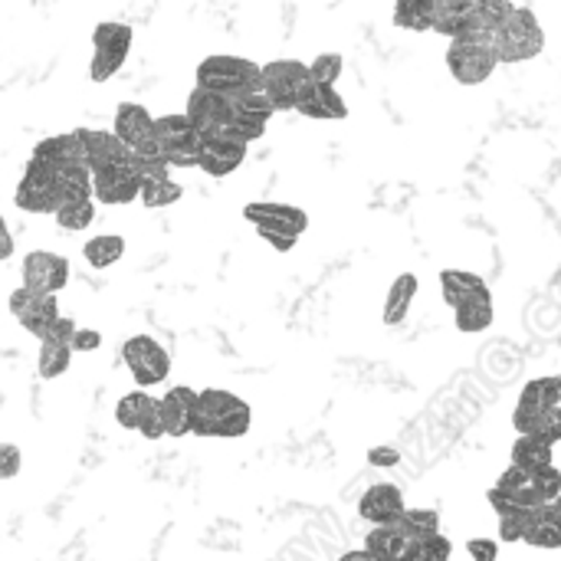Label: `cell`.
Returning <instances> with one entry per match:
<instances>
[{
    "instance_id": "cell-1",
    "label": "cell",
    "mask_w": 561,
    "mask_h": 561,
    "mask_svg": "<svg viewBox=\"0 0 561 561\" xmlns=\"http://www.w3.org/2000/svg\"><path fill=\"white\" fill-rule=\"evenodd\" d=\"M253 427V411L243 398L224 388H207L197 391V408H194V431L197 437H224L237 440L250 434Z\"/></svg>"
},
{
    "instance_id": "cell-2",
    "label": "cell",
    "mask_w": 561,
    "mask_h": 561,
    "mask_svg": "<svg viewBox=\"0 0 561 561\" xmlns=\"http://www.w3.org/2000/svg\"><path fill=\"white\" fill-rule=\"evenodd\" d=\"M263 85V66H256L247 56H233V53H214L197 66V89L237 99L250 89Z\"/></svg>"
},
{
    "instance_id": "cell-3",
    "label": "cell",
    "mask_w": 561,
    "mask_h": 561,
    "mask_svg": "<svg viewBox=\"0 0 561 561\" xmlns=\"http://www.w3.org/2000/svg\"><path fill=\"white\" fill-rule=\"evenodd\" d=\"M500 62H526L546 49V30L529 7H513L506 23L493 36Z\"/></svg>"
},
{
    "instance_id": "cell-4",
    "label": "cell",
    "mask_w": 561,
    "mask_h": 561,
    "mask_svg": "<svg viewBox=\"0 0 561 561\" xmlns=\"http://www.w3.org/2000/svg\"><path fill=\"white\" fill-rule=\"evenodd\" d=\"M13 204L26 214H53L66 204L62 197V181H59V171L43 164V161H26L23 174H20V184H16V194H13Z\"/></svg>"
},
{
    "instance_id": "cell-5",
    "label": "cell",
    "mask_w": 561,
    "mask_h": 561,
    "mask_svg": "<svg viewBox=\"0 0 561 561\" xmlns=\"http://www.w3.org/2000/svg\"><path fill=\"white\" fill-rule=\"evenodd\" d=\"M154 145H158V154L171 168H197L204 138L184 112H171V115L154 118Z\"/></svg>"
},
{
    "instance_id": "cell-6",
    "label": "cell",
    "mask_w": 561,
    "mask_h": 561,
    "mask_svg": "<svg viewBox=\"0 0 561 561\" xmlns=\"http://www.w3.org/2000/svg\"><path fill=\"white\" fill-rule=\"evenodd\" d=\"M135 43V33L128 23L105 20L92 30V62H89V79L92 82H108L128 59Z\"/></svg>"
},
{
    "instance_id": "cell-7",
    "label": "cell",
    "mask_w": 561,
    "mask_h": 561,
    "mask_svg": "<svg viewBox=\"0 0 561 561\" xmlns=\"http://www.w3.org/2000/svg\"><path fill=\"white\" fill-rule=\"evenodd\" d=\"M500 66L493 39H454L447 46V69L460 85L486 82Z\"/></svg>"
},
{
    "instance_id": "cell-8",
    "label": "cell",
    "mask_w": 561,
    "mask_h": 561,
    "mask_svg": "<svg viewBox=\"0 0 561 561\" xmlns=\"http://www.w3.org/2000/svg\"><path fill=\"white\" fill-rule=\"evenodd\" d=\"M312 89V76H309V62L299 59H273L263 66V92L273 99L276 112L283 108H296Z\"/></svg>"
},
{
    "instance_id": "cell-9",
    "label": "cell",
    "mask_w": 561,
    "mask_h": 561,
    "mask_svg": "<svg viewBox=\"0 0 561 561\" xmlns=\"http://www.w3.org/2000/svg\"><path fill=\"white\" fill-rule=\"evenodd\" d=\"M122 358L138 388H154L171 375V355L154 335H131L122 345Z\"/></svg>"
},
{
    "instance_id": "cell-10",
    "label": "cell",
    "mask_w": 561,
    "mask_h": 561,
    "mask_svg": "<svg viewBox=\"0 0 561 561\" xmlns=\"http://www.w3.org/2000/svg\"><path fill=\"white\" fill-rule=\"evenodd\" d=\"M184 115L201 131V138H214V135H224V131L233 128L237 108H233V102L227 95H217V92H207V89L194 85L191 95H187Z\"/></svg>"
},
{
    "instance_id": "cell-11",
    "label": "cell",
    "mask_w": 561,
    "mask_h": 561,
    "mask_svg": "<svg viewBox=\"0 0 561 561\" xmlns=\"http://www.w3.org/2000/svg\"><path fill=\"white\" fill-rule=\"evenodd\" d=\"M7 306H10V316H13L30 335H36L39 342H43V339L53 332V325L62 319V316H59L56 296H39V293H33V289H26V286L13 289Z\"/></svg>"
},
{
    "instance_id": "cell-12",
    "label": "cell",
    "mask_w": 561,
    "mask_h": 561,
    "mask_svg": "<svg viewBox=\"0 0 561 561\" xmlns=\"http://www.w3.org/2000/svg\"><path fill=\"white\" fill-rule=\"evenodd\" d=\"M115 138L131 151V154H158L154 145V115L138 105V102H122L115 108V122H112Z\"/></svg>"
},
{
    "instance_id": "cell-13",
    "label": "cell",
    "mask_w": 561,
    "mask_h": 561,
    "mask_svg": "<svg viewBox=\"0 0 561 561\" xmlns=\"http://www.w3.org/2000/svg\"><path fill=\"white\" fill-rule=\"evenodd\" d=\"M243 217L256 227V230H273V233H286L293 240H299L309 230V214L296 204H276V201H253L243 207Z\"/></svg>"
},
{
    "instance_id": "cell-14",
    "label": "cell",
    "mask_w": 561,
    "mask_h": 561,
    "mask_svg": "<svg viewBox=\"0 0 561 561\" xmlns=\"http://www.w3.org/2000/svg\"><path fill=\"white\" fill-rule=\"evenodd\" d=\"M115 421L125 431H138L145 440H161L164 437V421H161V401L145 394V391H131L115 404Z\"/></svg>"
},
{
    "instance_id": "cell-15",
    "label": "cell",
    "mask_w": 561,
    "mask_h": 561,
    "mask_svg": "<svg viewBox=\"0 0 561 561\" xmlns=\"http://www.w3.org/2000/svg\"><path fill=\"white\" fill-rule=\"evenodd\" d=\"M141 184L145 181L138 178L135 164L125 161V164H115V168L92 174V201L108 204V207H122V204H131L141 197Z\"/></svg>"
},
{
    "instance_id": "cell-16",
    "label": "cell",
    "mask_w": 561,
    "mask_h": 561,
    "mask_svg": "<svg viewBox=\"0 0 561 561\" xmlns=\"http://www.w3.org/2000/svg\"><path fill=\"white\" fill-rule=\"evenodd\" d=\"M69 283V260L49 250H33L23 256V286L39 296H56Z\"/></svg>"
},
{
    "instance_id": "cell-17",
    "label": "cell",
    "mask_w": 561,
    "mask_h": 561,
    "mask_svg": "<svg viewBox=\"0 0 561 561\" xmlns=\"http://www.w3.org/2000/svg\"><path fill=\"white\" fill-rule=\"evenodd\" d=\"M72 339H76V322L72 319H59L53 325V332L39 342V358H36V368H39V378H59L69 371L72 365Z\"/></svg>"
},
{
    "instance_id": "cell-18",
    "label": "cell",
    "mask_w": 561,
    "mask_h": 561,
    "mask_svg": "<svg viewBox=\"0 0 561 561\" xmlns=\"http://www.w3.org/2000/svg\"><path fill=\"white\" fill-rule=\"evenodd\" d=\"M408 513L404 506V493L394 483H375L365 490V496L358 500V516L365 523L378 526H398V519Z\"/></svg>"
},
{
    "instance_id": "cell-19",
    "label": "cell",
    "mask_w": 561,
    "mask_h": 561,
    "mask_svg": "<svg viewBox=\"0 0 561 561\" xmlns=\"http://www.w3.org/2000/svg\"><path fill=\"white\" fill-rule=\"evenodd\" d=\"M30 158H33V161H43V164H49V168H56V171H62V168H89V164H85L82 128L62 131V135H49V138L36 141V148H33Z\"/></svg>"
},
{
    "instance_id": "cell-20",
    "label": "cell",
    "mask_w": 561,
    "mask_h": 561,
    "mask_svg": "<svg viewBox=\"0 0 561 561\" xmlns=\"http://www.w3.org/2000/svg\"><path fill=\"white\" fill-rule=\"evenodd\" d=\"M247 148L243 141L230 138V135H214V138H204L201 145V154H197V168L210 178H227L233 174L243 161H247Z\"/></svg>"
},
{
    "instance_id": "cell-21",
    "label": "cell",
    "mask_w": 561,
    "mask_h": 561,
    "mask_svg": "<svg viewBox=\"0 0 561 561\" xmlns=\"http://www.w3.org/2000/svg\"><path fill=\"white\" fill-rule=\"evenodd\" d=\"M161 401V421H164V437H187L194 431V408H197V391L178 385L171 388Z\"/></svg>"
},
{
    "instance_id": "cell-22",
    "label": "cell",
    "mask_w": 561,
    "mask_h": 561,
    "mask_svg": "<svg viewBox=\"0 0 561 561\" xmlns=\"http://www.w3.org/2000/svg\"><path fill=\"white\" fill-rule=\"evenodd\" d=\"M82 141H85V164L89 171H105L115 164L131 161V151L115 138V131H99V128H82Z\"/></svg>"
},
{
    "instance_id": "cell-23",
    "label": "cell",
    "mask_w": 561,
    "mask_h": 561,
    "mask_svg": "<svg viewBox=\"0 0 561 561\" xmlns=\"http://www.w3.org/2000/svg\"><path fill=\"white\" fill-rule=\"evenodd\" d=\"M440 296L444 302L457 312L460 306L473 302V299H490V286L483 276L477 273H467V270H444L440 273Z\"/></svg>"
},
{
    "instance_id": "cell-24",
    "label": "cell",
    "mask_w": 561,
    "mask_h": 561,
    "mask_svg": "<svg viewBox=\"0 0 561 561\" xmlns=\"http://www.w3.org/2000/svg\"><path fill=\"white\" fill-rule=\"evenodd\" d=\"M496 490H500V493H503L516 510H526V513H536V510L549 506V503L539 496V490H536L533 477H529V473H523V470H519V467H513V463L500 473Z\"/></svg>"
},
{
    "instance_id": "cell-25",
    "label": "cell",
    "mask_w": 561,
    "mask_h": 561,
    "mask_svg": "<svg viewBox=\"0 0 561 561\" xmlns=\"http://www.w3.org/2000/svg\"><path fill=\"white\" fill-rule=\"evenodd\" d=\"M296 112L306 115V118H319V122H342V118H348V105L339 95V89H325V85H316V82H312L309 95L296 105Z\"/></svg>"
},
{
    "instance_id": "cell-26",
    "label": "cell",
    "mask_w": 561,
    "mask_h": 561,
    "mask_svg": "<svg viewBox=\"0 0 561 561\" xmlns=\"http://www.w3.org/2000/svg\"><path fill=\"white\" fill-rule=\"evenodd\" d=\"M417 289H421V279H417L414 273H401V276L391 283L388 299H385V312H381L385 325H401V322L408 319V312H411V306H414Z\"/></svg>"
},
{
    "instance_id": "cell-27",
    "label": "cell",
    "mask_w": 561,
    "mask_h": 561,
    "mask_svg": "<svg viewBox=\"0 0 561 561\" xmlns=\"http://www.w3.org/2000/svg\"><path fill=\"white\" fill-rule=\"evenodd\" d=\"M513 467H519L523 473H542L549 467H556V447L546 444L542 437H516L513 444Z\"/></svg>"
},
{
    "instance_id": "cell-28",
    "label": "cell",
    "mask_w": 561,
    "mask_h": 561,
    "mask_svg": "<svg viewBox=\"0 0 561 561\" xmlns=\"http://www.w3.org/2000/svg\"><path fill=\"white\" fill-rule=\"evenodd\" d=\"M523 542L533 546V549H546V552L561 549V516L552 503L533 513V526H529Z\"/></svg>"
},
{
    "instance_id": "cell-29",
    "label": "cell",
    "mask_w": 561,
    "mask_h": 561,
    "mask_svg": "<svg viewBox=\"0 0 561 561\" xmlns=\"http://www.w3.org/2000/svg\"><path fill=\"white\" fill-rule=\"evenodd\" d=\"M519 404L533 408V411L561 408V375H546V378L526 381V388L519 391Z\"/></svg>"
},
{
    "instance_id": "cell-30",
    "label": "cell",
    "mask_w": 561,
    "mask_h": 561,
    "mask_svg": "<svg viewBox=\"0 0 561 561\" xmlns=\"http://www.w3.org/2000/svg\"><path fill=\"white\" fill-rule=\"evenodd\" d=\"M408 546H411V542L401 536L398 526H378V529H371L368 539H365V552L378 561H398L404 556Z\"/></svg>"
},
{
    "instance_id": "cell-31",
    "label": "cell",
    "mask_w": 561,
    "mask_h": 561,
    "mask_svg": "<svg viewBox=\"0 0 561 561\" xmlns=\"http://www.w3.org/2000/svg\"><path fill=\"white\" fill-rule=\"evenodd\" d=\"M82 256H85V263H89V266H95V270H108V266H115V263L125 256V240H122L118 233L92 237V240H85Z\"/></svg>"
},
{
    "instance_id": "cell-32",
    "label": "cell",
    "mask_w": 561,
    "mask_h": 561,
    "mask_svg": "<svg viewBox=\"0 0 561 561\" xmlns=\"http://www.w3.org/2000/svg\"><path fill=\"white\" fill-rule=\"evenodd\" d=\"M398 529L408 542H427L440 536V513L437 510H408L398 519Z\"/></svg>"
},
{
    "instance_id": "cell-33",
    "label": "cell",
    "mask_w": 561,
    "mask_h": 561,
    "mask_svg": "<svg viewBox=\"0 0 561 561\" xmlns=\"http://www.w3.org/2000/svg\"><path fill=\"white\" fill-rule=\"evenodd\" d=\"M454 322L463 335H477V332H486L493 322H496V309H493V296L490 299H473L467 306H460L454 312Z\"/></svg>"
},
{
    "instance_id": "cell-34",
    "label": "cell",
    "mask_w": 561,
    "mask_h": 561,
    "mask_svg": "<svg viewBox=\"0 0 561 561\" xmlns=\"http://www.w3.org/2000/svg\"><path fill=\"white\" fill-rule=\"evenodd\" d=\"M437 0H404L394 7V26L401 30H434Z\"/></svg>"
},
{
    "instance_id": "cell-35",
    "label": "cell",
    "mask_w": 561,
    "mask_h": 561,
    "mask_svg": "<svg viewBox=\"0 0 561 561\" xmlns=\"http://www.w3.org/2000/svg\"><path fill=\"white\" fill-rule=\"evenodd\" d=\"M184 197V187L181 184H174L171 178H158V181H145L141 184V204L148 207V210H161V207H171V204H178Z\"/></svg>"
},
{
    "instance_id": "cell-36",
    "label": "cell",
    "mask_w": 561,
    "mask_h": 561,
    "mask_svg": "<svg viewBox=\"0 0 561 561\" xmlns=\"http://www.w3.org/2000/svg\"><path fill=\"white\" fill-rule=\"evenodd\" d=\"M95 220V201H69L56 210V224L69 233L85 230Z\"/></svg>"
},
{
    "instance_id": "cell-37",
    "label": "cell",
    "mask_w": 561,
    "mask_h": 561,
    "mask_svg": "<svg viewBox=\"0 0 561 561\" xmlns=\"http://www.w3.org/2000/svg\"><path fill=\"white\" fill-rule=\"evenodd\" d=\"M342 69H345L342 53H319V56L309 62L312 82H316V85H325V89H335V82L342 79Z\"/></svg>"
},
{
    "instance_id": "cell-38",
    "label": "cell",
    "mask_w": 561,
    "mask_h": 561,
    "mask_svg": "<svg viewBox=\"0 0 561 561\" xmlns=\"http://www.w3.org/2000/svg\"><path fill=\"white\" fill-rule=\"evenodd\" d=\"M454 556V546H450V539L440 533V536H434V539H427V542H411L408 549H404V561H450Z\"/></svg>"
},
{
    "instance_id": "cell-39",
    "label": "cell",
    "mask_w": 561,
    "mask_h": 561,
    "mask_svg": "<svg viewBox=\"0 0 561 561\" xmlns=\"http://www.w3.org/2000/svg\"><path fill=\"white\" fill-rule=\"evenodd\" d=\"M529 526H533V513H526V510H510V513H503L500 516V539L503 542H523L526 539V533H529Z\"/></svg>"
},
{
    "instance_id": "cell-40",
    "label": "cell",
    "mask_w": 561,
    "mask_h": 561,
    "mask_svg": "<svg viewBox=\"0 0 561 561\" xmlns=\"http://www.w3.org/2000/svg\"><path fill=\"white\" fill-rule=\"evenodd\" d=\"M533 483H536V490H539V496L546 503H556L561 496V470H556V467H549L542 473H533Z\"/></svg>"
},
{
    "instance_id": "cell-41",
    "label": "cell",
    "mask_w": 561,
    "mask_h": 561,
    "mask_svg": "<svg viewBox=\"0 0 561 561\" xmlns=\"http://www.w3.org/2000/svg\"><path fill=\"white\" fill-rule=\"evenodd\" d=\"M23 470V454L16 444H0V483L13 480Z\"/></svg>"
},
{
    "instance_id": "cell-42",
    "label": "cell",
    "mask_w": 561,
    "mask_h": 561,
    "mask_svg": "<svg viewBox=\"0 0 561 561\" xmlns=\"http://www.w3.org/2000/svg\"><path fill=\"white\" fill-rule=\"evenodd\" d=\"M536 437H542L546 444H561V408H552V411H546L542 414V421H539V434Z\"/></svg>"
},
{
    "instance_id": "cell-43",
    "label": "cell",
    "mask_w": 561,
    "mask_h": 561,
    "mask_svg": "<svg viewBox=\"0 0 561 561\" xmlns=\"http://www.w3.org/2000/svg\"><path fill=\"white\" fill-rule=\"evenodd\" d=\"M467 552L473 561H496L500 559V546L493 539H470L467 542Z\"/></svg>"
},
{
    "instance_id": "cell-44",
    "label": "cell",
    "mask_w": 561,
    "mask_h": 561,
    "mask_svg": "<svg viewBox=\"0 0 561 561\" xmlns=\"http://www.w3.org/2000/svg\"><path fill=\"white\" fill-rule=\"evenodd\" d=\"M368 463L378 467V470H381V467L388 470V467H398V463H401V454H398L394 447H375V450H368Z\"/></svg>"
},
{
    "instance_id": "cell-45",
    "label": "cell",
    "mask_w": 561,
    "mask_h": 561,
    "mask_svg": "<svg viewBox=\"0 0 561 561\" xmlns=\"http://www.w3.org/2000/svg\"><path fill=\"white\" fill-rule=\"evenodd\" d=\"M99 345H102V335L95 329H76L72 352H95Z\"/></svg>"
},
{
    "instance_id": "cell-46",
    "label": "cell",
    "mask_w": 561,
    "mask_h": 561,
    "mask_svg": "<svg viewBox=\"0 0 561 561\" xmlns=\"http://www.w3.org/2000/svg\"><path fill=\"white\" fill-rule=\"evenodd\" d=\"M260 233V240L263 243H270L273 250H279V253H289L299 240H293V237H286V233H273V230H256Z\"/></svg>"
},
{
    "instance_id": "cell-47",
    "label": "cell",
    "mask_w": 561,
    "mask_h": 561,
    "mask_svg": "<svg viewBox=\"0 0 561 561\" xmlns=\"http://www.w3.org/2000/svg\"><path fill=\"white\" fill-rule=\"evenodd\" d=\"M10 256H13V233H10L7 220L0 217V263L10 260Z\"/></svg>"
},
{
    "instance_id": "cell-48",
    "label": "cell",
    "mask_w": 561,
    "mask_h": 561,
    "mask_svg": "<svg viewBox=\"0 0 561 561\" xmlns=\"http://www.w3.org/2000/svg\"><path fill=\"white\" fill-rule=\"evenodd\" d=\"M339 561H378V559H371L365 549H352V552H345Z\"/></svg>"
},
{
    "instance_id": "cell-49",
    "label": "cell",
    "mask_w": 561,
    "mask_h": 561,
    "mask_svg": "<svg viewBox=\"0 0 561 561\" xmlns=\"http://www.w3.org/2000/svg\"><path fill=\"white\" fill-rule=\"evenodd\" d=\"M552 506H556V510H559V516H561V496H559V500H556V503H552Z\"/></svg>"
},
{
    "instance_id": "cell-50",
    "label": "cell",
    "mask_w": 561,
    "mask_h": 561,
    "mask_svg": "<svg viewBox=\"0 0 561 561\" xmlns=\"http://www.w3.org/2000/svg\"><path fill=\"white\" fill-rule=\"evenodd\" d=\"M398 561H404V559H398Z\"/></svg>"
}]
</instances>
